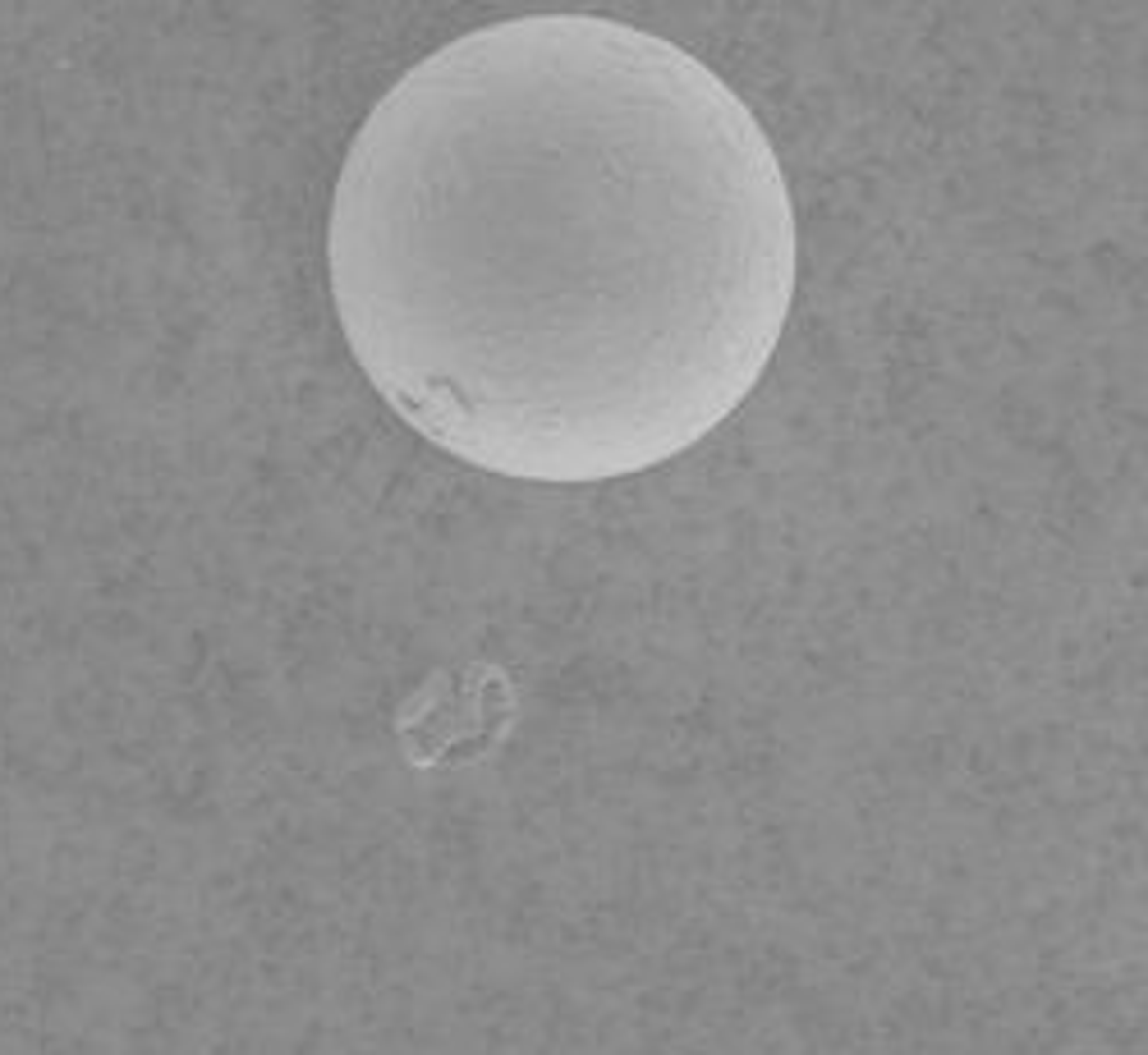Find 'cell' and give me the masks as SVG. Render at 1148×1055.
<instances>
[{"instance_id": "cell-1", "label": "cell", "mask_w": 1148, "mask_h": 1055, "mask_svg": "<svg viewBox=\"0 0 1148 1055\" xmlns=\"http://www.w3.org/2000/svg\"><path fill=\"white\" fill-rule=\"evenodd\" d=\"M326 284L423 441L519 482H612L763 381L800 221L763 120L708 60L533 10L377 96L331 189Z\"/></svg>"}]
</instances>
